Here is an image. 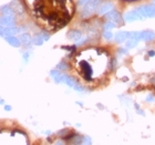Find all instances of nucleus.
Wrapping results in <instances>:
<instances>
[{
	"label": "nucleus",
	"mask_w": 155,
	"mask_h": 145,
	"mask_svg": "<svg viewBox=\"0 0 155 145\" xmlns=\"http://www.w3.org/2000/svg\"><path fill=\"white\" fill-rule=\"evenodd\" d=\"M110 65L112 67V68H111V70H114V69L116 68V60H115V59H112V60H111Z\"/></svg>",
	"instance_id": "b1692460"
},
{
	"label": "nucleus",
	"mask_w": 155,
	"mask_h": 145,
	"mask_svg": "<svg viewBox=\"0 0 155 145\" xmlns=\"http://www.w3.org/2000/svg\"><path fill=\"white\" fill-rule=\"evenodd\" d=\"M0 11L3 13L5 17H15V11H13V9L9 5H6V6L1 7V8H0Z\"/></svg>",
	"instance_id": "4468645a"
},
{
	"label": "nucleus",
	"mask_w": 155,
	"mask_h": 145,
	"mask_svg": "<svg viewBox=\"0 0 155 145\" xmlns=\"http://www.w3.org/2000/svg\"><path fill=\"white\" fill-rule=\"evenodd\" d=\"M116 27V25L113 21H107V22L103 25V30L104 31H111L112 29H114Z\"/></svg>",
	"instance_id": "a211bd4d"
},
{
	"label": "nucleus",
	"mask_w": 155,
	"mask_h": 145,
	"mask_svg": "<svg viewBox=\"0 0 155 145\" xmlns=\"http://www.w3.org/2000/svg\"><path fill=\"white\" fill-rule=\"evenodd\" d=\"M73 89H74V90H77V91H79V92H82V91H84V87H82L81 84H79V83H78L77 85L73 87Z\"/></svg>",
	"instance_id": "5701e85b"
},
{
	"label": "nucleus",
	"mask_w": 155,
	"mask_h": 145,
	"mask_svg": "<svg viewBox=\"0 0 155 145\" xmlns=\"http://www.w3.org/2000/svg\"><path fill=\"white\" fill-rule=\"evenodd\" d=\"M107 18L109 21H113L116 26H119V25H122L123 23L122 17H121V15H120L117 11H115V10H112L111 12L107 13Z\"/></svg>",
	"instance_id": "0eeeda50"
},
{
	"label": "nucleus",
	"mask_w": 155,
	"mask_h": 145,
	"mask_svg": "<svg viewBox=\"0 0 155 145\" xmlns=\"http://www.w3.org/2000/svg\"><path fill=\"white\" fill-rule=\"evenodd\" d=\"M141 19H143V17L141 16V13L139 12V10L137 9L127 11V12L124 15V17H123V20H124L125 22H132V21L141 20Z\"/></svg>",
	"instance_id": "20e7f679"
},
{
	"label": "nucleus",
	"mask_w": 155,
	"mask_h": 145,
	"mask_svg": "<svg viewBox=\"0 0 155 145\" xmlns=\"http://www.w3.org/2000/svg\"><path fill=\"white\" fill-rule=\"evenodd\" d=\"M155 39V33L153 32L152 30H145V31H142L141 32V40L143 41H153Z\"/></svg>",
	"instance_id": "f8f14e48"
},
{
	"label": "nucleus",
	"mask_w": 155,
	"mask_h": 145,
	"mask_svg": "<svg viewBox=\"0 0 155 145\" xmlns=\"http://www.w3.org/2000/svg\"><path fill=\"white\" fill-rule=\"evenodd\" d=\"M6 41L9 43L10 45H12V47H15V48H19L20 44H21V42H20L19 38H17V37L15 36H11V37H7Z\"/></svg>",
	"instance_id": "2eb2a0df"
},
{
	"label": "nucleus",
	"mask_w": 155,
	"mask_h": 145,
	"mask_svg": "<svg viewBox=\"0 0 155 145\" xmlns=\"http://www.w3.org/2000/svg\"><path fill=\"white\" fill-rule=\"evenodd\" d=\"M141 16L144 18H153L155 17V5H147V6H142L137 8Z\"/></svg>",
	"instance_id": "f03ea898"
},
{
	"label": "nucleus",
	"mask_w": 155,
	"mask_h": 145,
	"mask_svg": "<svg viewBox=\"0 0 155 145\" xmlns=\"http://www.w3.org/2000/svg\"><path fill=\"white\" fill-rule=\"evenodd\" d=\"M80 69H81V73H82V75H83V77L85 80H91L92 79L93 70H92L91 65L87 61H81Z\"/></svg>",
	"instance_id": "7ed1b4c3"
},
{
	"label": "nucleus",
	"mask_w": 155,
	"mask_h": 145,
	"mask_svg": "<svg viewBox=\"0 0 155 145\" xmlns=\"http://www.w3.org/2000/svg\"><path fill=\"white\" fill-rule=\"evenodd\" d=\"M140 41H137V40H135V39H129L127 41H126V48L127 49H132L134 48V47H136L137 45V43H139Z\"/></svg>",
	"instance_id": "6ab92c4d"
},
{
	"label": "nucleus",
	"mask_w": 155,
	"mask_h": 145,
	"mask_svg": "<svg viewBox=\"0 0 155 145\" xmlns=\"http://www.w3.org/2000/svg\"><path fill=\"white\" fill-rule=\"evenodd\" d=\"M50 38L49 35H47L45 32L42 33H38L32 38V43L36 45H41L45 41H48V39Z\"/></svg>",
	"instance_id": "1a4fd4ad"
},
{
	"label": "nucleus",
	"mask_w": 155,
	"mask_h": 145,
	"mask_svg": "<svg viewBox=\"0 0 155 145\" xmlns=\"http://www.w3.org/2000/svg\"><path fill=\"white\" fill-rule=\"evenodd\" d=\"M20 32V29L17 27H11V28H1L0 29V37L7 38V37L15 36L17 33Z\"/></svg>",
	"instance_id": "423d86ee"
},
{
	"label": "nucleus",
	"mask_w": 155,
	"mask_h": 145,
	"mask_svg": "<svg viewBox=\"0 0 155 145\" xmlns=\"http://www.w3.org/2000/svg\"><path fill=\"white\" fill-rule=\"evenodd\" d=\"M50 77H51L57 83H62V81H63V74L59 71L58 69L51 70V71H50Z\"/></svg>",
	"instance_id": "ddd939ff"
},
{
	"label": "nucleus",
	"mask_w": 155,
	"mask_h": 145,
	"mask_svg": "<svg viewBox=\"0 0 155 145\" xmlns=\"http://www.w3.org/2000/svg\"><path fill=\"white\" fill-rule=\"evenodd\" d=\"M5 110H6V111H10V110H11V107H9V105H6V107H5Z\"/></svg>",
	"instance_id": "cd10ccee"
},
{
	"label": "nucleus",
	"mask_w": 155,
	"mask_h": 145,
	"mask_svg": "<svg viewBox=\"0 0 155 145\" xmlns=\"http://www.w3.org/2000/svg\"><path fill=\"white\" fill-rule=\"evenodd\" d=\"M131 37V32H127V31H120L119 33H116L115 37H114V40L117 43H122V42H126Z\"/></svg>",
	"instance_id": "9d476101"
},
{
	"label": "nucleus",
	"mask_w": 155,
	"mask_h": 145,
	"mask_svg": "<svg viewBox=\"0 0 155 145\" xmlns=\"http://www.w3.org/2000/svg\"><path fill=\"white\" fill-rule=\"evenodd\" d=\"M113 8H114V6L111 1H105V2L101 3V6L99 7V9H97V13H99L100 16L107 15V13L111 12V11L113 10Z\"/></svg>",
	"instance_id": "39448f33"
},
{
	"label": "nucleus",
	"mask_w": 155,
	"mask_h": 145,
	"mask_svg": "<svg viewBox=\"0 0 155 145\" xmlns=\"http://www.w3.org/2000/svg\"><path fill=\"white\" fill-rule=\"evenodd\" d=\"M82 37H83V35L79 30H71L68 33V39L71 41H80Z\"/></svg>",
	"instance_id": "9b49d317"
},
{
	"label": "nucleus",
	"mask_w": 155,
	"mask_h": 145,
	"mask_svg": "<svg viewBox=\"0 0 155 145\" xmlns=\"http://www.w3.org/2000/svg\"><path fill=\"white\" fill-rule=\"evenodd\" d=\"M91 0H79V5H80V6H84V5H87V2H90Z\"/></svg>",
	"instance_id": "393cba45"
},
{
	"label": "nucleus",
	"mask_w": 155,
	"mask_h": 145,
	"mask_svg": "<svg viewBox=\"0 0 155 145\" xmlns=\"http://www.w3.org/2000/svg\"><path fill=\"white\" fill-rule=\"evenodd\" d=\"M149 54H150V55H154V54H155V52H154V51H150V52H149Z\"/></svg>",
	"instance_id": "c85d7f7f"
},
{
	"label": "nucleus",
	"mask_w": 155,
	"mask_h": 145,
	"mask_svg": "<svg viewBox=\"0 0 155 145\" xmlns=\"http://www.w3.org/2000/svg\"><path fill=\"white\" fill-rule=\"evenodd\" d=\"M101 3H102V0H91L90 2H87V5L83 6V8L81 10V16L83 18H87V17L92 16L95 11H97Z\"/></svg>",
	"instance_id": "f257e3e1"
},
{
	"label": "nucleus",
	"mask_w": 155,
	"mask_h": 145,
	"mask_svg": "<svg viewBox=\"0 0 155 145\" xmlns=\"http://www.w3.org/2000/svg\"><path fill=\"white\" fill-rule=\"evenodd\" d=\"M19 40L21 42V44H26V45L29 44L30 42H32V38H31V36H30L29 33H22L19 37Z\"/></svg>",
	"instance_id": "f3484780"
},
{
	"label": "nucleus",
	"mask_w": 155,
	"mask_h": 145,
	"mask_svg": "<svg viewBox=\"0 0 155 145\" xmlns=\"http://www.w3.org/2000/svg\"><path fill=\"white\" fill-rule=\"evenodd\" d=\"M154 2H155V0H154Z\"/></svg>",
	"instance_id": "7c9ffc66"
},
{
	"label": "nucleus",
	"mask_w": 155,
	"mask_h": 145,
	"mask_svg": "<svg viewBox=\"0 0 155 145\" xmlns=\"http://www.w3.org/2000/svg\"><path fill=\"white\" fill-rule=\"evenodd\" d=\"M80 145H92V140L90 136H83Z\"/></svg>",
	"instance_id": "aec40b11"
},
{
	"label": "nucleus",
	"mask_w": 155,
	"mask_h": 145,
	"mask_svg": "<svg viewBox=\"0 0 155 145\" xmlns=\"http://www.w3.org/2000/svg\"><path fill=\"white\" fill-rule=\"evenodd\" d=\"M57 67H58V70H65L67 69V64H65L64 62H60Z\"/></svg>",
	"instance_id": "4be33fe9"
},
{
	"label": "nucleus",
	"mask_w": 155,
	"mask_h": 145,
	"mask_svg": "<svg viewBox=\"0 0 155 145\" xmlns=\"http://www.w3.org/2000/svg\"><path fill=\"white\" fill-rule=\"evenodd\" d=\"M1 28H2V27H1V26H0V29H1Z\"/></svg>",
	"instance_id": "c756f323"
},
{
	"label": "nucleus",
	"mask_w": 155,
	"mask_h": 145,
	"mask_svg": "<svg viewBox=\"0 0 155 145\" xmlns=\"http://www.w3.org/2000/svg\"><path fill=\"white\" fill-rule=\"evenodd\" d=\"M119 52H120V53H123V54H124V53H126V50L124 48H122V49H120Z\"/></svg>",
	"instance_id": "bb28decb"
},
{
	"label": "nucleus",
	"mask_w": 155,
	"mask_h": 145,
	"mask_svg": "<svg viewBox=\"0 0 155 145\" xmlns=\"http://www.w3.org/2000/svg\"><path fill=\"white\" fill-rule=\"evenodd\" d=\"M103 38L105 39V40H107V41L112 40V39H113V33H112V31H103Z\"/></svg>",
	"instance_id": "412c9836"
},
{
	"label": "nucleus",
	"mask_w": 155,
	"mask_h": 145,
	"mask_svg": "<svg viewBox=\"0 0 155 145\" xmlns=\"http://www.w3.org/2000/svg\"><path fill=\"white\" fill-rule=\"evenodd\" d=\"M146 101H149V102H154V97H153L152 94H150L146 97Z\"/></svg>",
	"instance_id": "a878e982"
},
{
	"label": "nucleus",
	"mask_w": 155,
	"mask_h": 145,
	"mask_svg": "<svg viewBox=\"0 0 155 145\" xmlns=\"http://www.w3.org/2000/svg\"><path fill=\"white\" fill-rule=\"evenodd\" d=\"M62 82L65 83L67 85H69V87H74L78 84V82L75 81L74 77H69V75H63V81H62Z\"/></svg>",
	"instance_id": "dca6fc26"
},
{
	"label": "nucleus",
	"mask_w": 155,
	"mask_h": 145,
	"mask_svg": "<svg viewBox=\"0 0 155 145\" xmlns=\"http://www.w3.org/2000/svg\"><path fill=\"white\" fill-rule=\"evenodd\" d=\"M16 25V19L15 17H1L0 18V26L2 28H11Z\"/></svg>",
	"instance_id": "6e6552de"
}]
</instances>
